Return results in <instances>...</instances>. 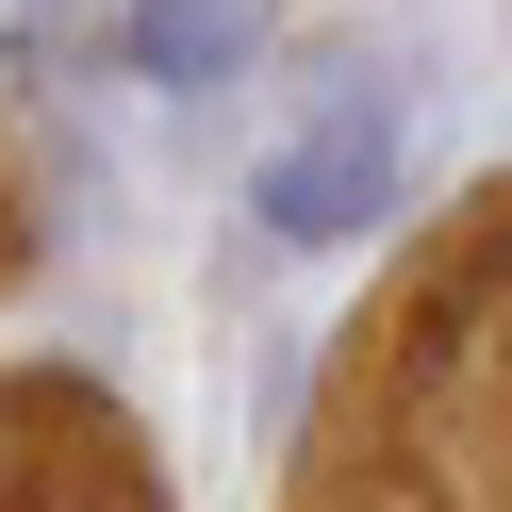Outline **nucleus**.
Returning a JSON list of instances; mask_svg holds the SVG:
<instances>
[{
  "mask_svg": "<svg viewBox=\"0 0 512 512\" xmlns=\"http://www.w3.org/2000/svg\"><path fill=\"white\" fill-rule=\"evenodd\" d=\"M380 199H397V100H331V116L265 166V232H281V248H347Z\"/></svg>",
  "mask_w": 512,
  "mask_h": 512,
  "instance_id": "1",
  "label": "nucleus"
}]
</instances>
